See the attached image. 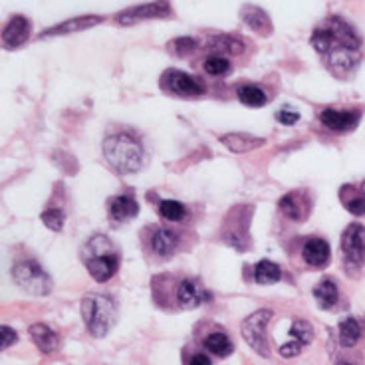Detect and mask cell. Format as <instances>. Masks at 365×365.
I'll list each match as a JSON object with an SVG mask.
<instances>
[{"label": "cell", "instance_id": "9a60e30c", "mask_svg": "<svg viewBox=\"0 0 365 365\" xmlns=\"http://www.w3.org/2000/svg\"><path fill=\"white\" fill-rule=\"evenodd\" d=\"M139 215V202L133 195H118L108 202V217L113 225H123Z\"/></svg>", "mask_w": 365, "mask_h": 365}, {"label": "cell", "instance_id": "f1b7e54d", "mask_svg": "<svg viewBox=\"0 0 365 365\" xmlns=\"http://www.w3.org/2000/svg\"><path fill=\"white\" fill-rule=\"evenodd\" d=\"M202 70L212 76V78H220V76H228L230 70H232V64L228 60L227 56L222 54H215L209 56L205 62H202Z\"/></svg>", "mask_w": 365, "mask_h": 365}, {"label": "cell", "instance_id": "5b68a950", "mask_svg": "<svg viewBox=\"0 0 365 365\" xmlns=\"http://www.w3.org/2000/svg\"><path fill=\"white\" fill-rule=\"evenodd\" d=\"M12 280L14 284L22 288L24 292L32 294V296H48L54 288V282L50 278V274L46 272L36 260H22L12 266Z\"/></svg>", "mask_w": 365, "mask_h": 365}, {"label": "cell", "instance_id": "d4e9b609", "mask_svg": "<svg viewBox=\"0 0 365 365\" xmlns=\"http://www.w3.org/2000/svg\"><path fill=\"white\" fill-rule=\"evenodd\" d=\"M202 344H205V349L209 354L217 357H228L235 351V346H232V341H230V338H228L225 331H212V334H209L205 338Z\"/></svg>", "mask_w": 365, "mask_h": 365}, {"label": "cell", "instance_id": "d590c367", "mask_svg": "<svg viewBox=\"0 0 365 365\" xmlns=\"http://www.w3.org/2000/svg\"><path fill=\"white\" fill-rule=\"evenodd\" d=\"M361 191L365 192V181H364V185H361Z\"/></svg>", "mask_w": 365, "mask_h": 365}, {"label": "cell", "instance_id": "8fae6325", "mask_svg": "<svg viewBox=\"0 0 365 365\" xmlns=\"http://www.w3.org/2000/svg\"><path fill=\"white\" fill-rule=\"evenodd\" d=\"M161 88L173 96H181V98H199L205 93V88L201 83L181 70H167L161 76Z\"/></svg>", "mask_w": 365, "mask_h": 365}, {"label": "cell", "instance_id": "7402d4cb", "mask_svg": "<svg viewBox=\"0 0 365 365\" xmlns=\"http://www.w3.org/2000/svg\"><path fill=\"white\" fill-rule=\"evenodd\" d=\"M339 201L344 205V209L349 210L351 215H357V217L365 215V192L359 187L344 185L339 189Z\"/></svg>", "mask_w": 365, "mask_h": 365}, {"label": "cell", "instance_id": "3957f363", "mask_svg": "<svg viewBox=\"0 0 365 365\" xmlns=\"http://www.w3.org/2000/svg\"><path fill=\"white\" fill-rule=\"evenodd\" d=\"M82 260L91 278L96 282L103 284L115 276L121 256H119L118 247L106 235H93L83 245Z\"/></svg>", "mask_w": 365, "mask_h": 365}, {"label": "cell", "instance_id": "277c9868", "mask_svg": "<svg viewBox=\"0 0 365 365\" xmlns=\"http://www.w3.org/2000/svg\"><path fill=\"white\" fill-rule=\"evenodd\" d=\"M119 316L118 300L108 294H91L82 300V318L93 338H106Z\"/></svg>", "mask_w": 365, "mask_h": 365}, {"label": "cell", "instance_id": "484cf974", "mask_svg": "<svg viewBox=\"0 0 365 365\" xmlns=\"http://www.w3.org/2000/svg\"><path fill=\"white\" fill-rule=\"evenodd\" d=\"M237 96L240 103H245L247 108H264L266 101H268V96L264 93V90L260 86H255V83L238 86Z\"/></svg>", "mask_w": 365, "mask_h": 365}, {"label": "cell", "instance_id": "ba28073f", "mask_svg": "<svg viewBox=\"0 0 365 365\" xmlns=\"http://www.w3.org/2000/svg\"><path fill=\"white\" fill-rule=\"evenodd\" d=\"M147 237V248L149 252L161 260H167L179 252V247H181V238L179 235L167 227H159V225H151V227L145 230Z\"/></svg>", "mask_w": 365, "mask_h": 365}, {"label": "cell", "instance_id": "4dcf8cb0", "mask_svg": "<svg viewBox=\"0 0 365 365\" xmlns=\"http://www.w3.org/2000/svg\"><path fill=\"white\" fill-rule=\"evenodd\" d=\"M42 222H44L50 230L60 232L66 225V215L60 209H46L44 212H42Z\"/></svg>", "mask_w": 365, "mask_h": 365}, {"label": "cell", "instance_id": "f546056e", "mask_svg": "<svg viewBox=\"0 0 365 365\" xmlns=\"http://www.w3.org/2000/svg\"><path fill=\"white\" fill-rule=\"evenodd\" d=\"M159 215L165 220H171V222H181L187 217V207L179 201H171V199H163L159 202Z\"/></svg>", "mask_w": 365, "mask_h": 365}, {"label": "cell", "instance_id": "1f68e13d", "mask_svg": "<svg viewBox=\"0 0 365 365\" xmlns=\"http://www.w3.org/2000/svg\"><path fill=\"white\" fill-rule=\"evenodd\" d=\"M197 48V40L195 38H177L169 44V50H173L179 58H185L187 54H191L192 50Z\"/></svg>", "mask_w": 365, "mask_h": 365}, {"label": "cell", "instance_id": "5bb4252c", "mask_svg": "<svg viewBox=\"0 0 365 365\" xmlns=\"http://www.w3.org/2000/svg\"><path fill=\"white\" fill-rule=\"evenodd\" d=\"M314 339V328L308 319H296L292 328L288 331V339L286 344L280 346V356L282 357H294L302 354L306 347L310 346Z\"/></svg>", "mask_w": 365, "mask_h": 365}, {"label": "cell", "instance_id": "52a82bcc", "mask_svg": "<svg viewBox=\"0 0 365 365\" xmlns=\"http://www.w3.org/2000/svg\"><path fill=\"white\" fill-rule=\"evenodd\" d=\"M274 312L270 308H260L255 314H250L245 322L240 334L248 346L255 349L260 357H270V341L266 339V328L272 319Z\"/></svg>", "mask_w": 365, "mask_h": 365}, {"label": "cell", "instance_id": "6da1fadb", "mask_svg": "<svg viewBox=\"0 0 365 365\" xmlns=\"http://www.w3.org/2000/svg\"><path fill=\"white\" fill-rule=\"evenodd\" d=\"M312 48L324 58V64L338 78H347L361 60V36L339 16H329L310 38Z\"/></svg>", "mask_w": 365, "mask_h": 365}, {"label": "cell", "instance_id": "44dd1931", "mask_svg": "<svg viewBox=\"0 0 365 365\" xmlns=\"http://www.w3.org/2000/svg\"><path fill=\"white\" fill-rule=\"evenodd\" d=\"M28 334L34 341V346L42 351V354H52L58 347V336L52 328H48L46 324H32L28 328Z\"/></svg>", "mask_w": 365, "mask_h": 365}, {"label": "cell", "instance_id": "7c38bea8", "mask_svg": "<svg viewBox=\"0 0 365 365\" xmlns=\"http://www.w3.org/2000/svg\"><path fill=\"white\" fill-rule=\"evenodd\" d=\"M175 298H177V304L181 306L182 310H195L201 304L210 300V294L207 292V288L202 286L199 278L187 276V278H182L181 282L177 284Z\"/></svg>", "mask_w": 365, "mask_h": 365}, {"label": "cell", "instance_id": "cb8c5ba5", "mask_svg": "<svg viewBox=\"0 0 365 365\" xmlns=\"http://www.w3.org/2000/svg\"><path fill=\"white\" fill-rule=\"evenodd\" d=\"M242 20L255 30L256 34H260V36L272 34V22H270V19H268V14H266L264 10L258 9V6H245V10H242Z\"/></svg>", "mask_w": 365, "mask_h": 365}, {"label": "cell", "instance_id": "4fadbf2b", "mask_svg": "<svg viewBox=\"0 0 365 365\" xmlns=\"http://www.w3.org/2000/svg\"><path fill=\"white\" fill-rule=\"evenodd\" d=\"M171 4L169 2H151V4H141V6H133V9L123 10L115 16V22L119 26H131L135 22L149 19H165L171 16Z\"/></svg>", "mask_w": 365, "mask_h": 365}, {"label": "cell", "instance_id": "836d02e7", "mask_svg": "<svg viewBox=\"0 0 365 365\" xmlns=\"http://www.w3.org/2000/svg\"><path fill=\"white\" fill-rule=\"evenodd\" d=\"M0 331H2V349H9L12 344H16V341H19V334L10 328V326H2Z\"/></svg>", "mask_w": 365, "mask_h": 365}, {"label": "cell", "instance_id": "ac0fdd59", "mask_svg": "<svg viewBox=\"0 0 365 365\" xmlns=\"http://www.w3.org/2000/svg\"><path fill=\"white\" fill-rule=\"evenodd\" d=\"M100 22H103V16H93V14H88V16H78V19H70L66 22H60L52 28H46L44 32H40V40L52 36H62V34H73V32H80V30H88L91 26H98Z\"/></svg>", "mask_w": 365, "mask_h": 365}, {"label": "cell", "instance_id": "e575fe53", "mask_svg": "<svg viewBox=\"0 0 365 365\" xmlns=\"http://www.w3.org/2000/svg\"><path fill=\"white\" fill-rule=\"evenodd\" d=\"M187 365H212L210 357H207L205 354H195V356L189 357Z\"/></svg>", "mask_w": 365, "mask_h": 365}, {"label": "cell", "instance_id": "8d00e7d4", "mask_svg": "<svg viewBox=\"0 0 365 365\" xmlns=\"http://www.w3.org/2000/svg\"><path fill=\"white\" fill-rule=\"evenodd\" d=\"M338 365H351V364H346V361H341V364H338Z\"/></svg>", "mask_w": 365, "mask_h": 365}, {"label": "cell", "instance_id": "603a6c76", "mask_svg": "<svg viewBox=\"0 0 365 365\" xmlns=\"http://www.w3.org/2000/svg\"><path fill=\"white\" fill-rule=\"evenodd\" d=\"M314 298H316L322 310H331L339 300L338 284L334 282L331 278H324L322 282L314 286Z\"/></svg>", "mask_w": 365, "mask_h": 365}, {"label": "cell", "instance_id": "8992f818", "mask_svg": "<svg viewBox=\"0 0 365 365\" xmlns=\"http://www.w3.org/2000/svg\"><path fill=\"white\" fill-rule=\"evenodd\" d=\"M255 209L250 205H240L235 207L227 215V219L222 222V240L228 247L237 248L240 252H245L250 248V220H252Z\"/></svg>", "mask_w": 365, "mask_h": 365}, {"label": "cell", "instance_id": "e0dca14e", "mask_svg": "<svg viewBox=\"0 0 365 365\" xmlns=\"http://www.w3.org/2000/svg\"><path fill=\"white\" fill-rule=\"evenodd\" d=\"M302 258L312 268H326L329 264V258H331L328 240L318 237L308 238L304 242V248H302Z\"/></svg>", "mask_w": 365, "mask_h": 365}, {"label": "cell", "instance_id": "7a4b0ae2", "mask_svg": "<svg viewBox=\"0 0 365 365\" xmlns=\"http://www.w3.org/2000/svg\"><path fill=\"white\" fill-rule=\"evenodd\" d=\"M103 155L106 161L119 175L137 173L145 165V147L128 131L111 133L103 139Z\"/></svg>", "mask_w": 365, "mask_h": 365}, {"label": "cell", "instance_id": "d6986e66", "mask_svg": "<svg viewBox=\"0 0 365 365\" xmlns=\"http://www.w3.org/2000/svg\"><path fill=\"white\" fill-rule=\"evenodd\" d=\"M359 119H361L359 111L324 110L319 113V121L331 131H351L357 128Z\"/></svg>", "mask_w": 365, "mask_h": 365}, {"label": "cell", "instance_id": "83f0119b", "mask_svg": "<svg viewBox=\"0 0 365 365\" xmlns=\"http://www.w3.org/2000/svg\"><path fill=\"white\" fill-rule=\"evenodd\" d=\"M282 278L280 266L272 260H260L255 268V282L258 284H276Z\"/></svg>", "mask_w": 365, "mask_h": 365}, {"label": "cell", "instance_id": "9c48e42d", "mask_svg": "<svg viewBox=\"0 0 365 365\" xmlns=\"http://www.w3.org/2000/svg\"><path fill=\"white\" fill-rule=\"evenodd\" d=\"M341 255L346 264L364 266L365 264V227L354 222L341 235Z\"/></svg>", "mask_w": 365, "mask_h": 365}, {"label": "cell", "instance_id": "2e32d148", "mask_svg": "<svg viewBox=\"0 0 365 365\" xmlns=\"http://www.w3.org/2000/svg\"><path fill=\"white\" fill-rule=\"evenodd\" d=\"M30 30L32 24L26 16H12L9 24L2 30V46L4 50H16L30 38Z\"/></svg>", "mask_w": 365, "mask_h": 365}, {"label": "cell", "instance_id": "ffe728a7", "mask_svg": "<svg viewBox=\"0 0 365 365\" xmlns=\"http://www.w3.org/2000/svg\"><path fill=\"white\" fill-rule=\"evenodd\" d=\"M220 143L227 145L232 153H248V151H255L256 147L264 145L266 139L248 135V133H227L220 137Z\"/></svg>", "mask_w": 365, "mask_h": 365}, {"label": "cell", "instance_id": "30bf717a", "mask_svg": "<svg viewBox=\"0 0 365 365\" xmlns=\"http://www.w3.org/2000/svg\"><path fill=\"white\" fill-rule=\"evenodd\" d=\"M312 195L306 189H296L284 195L278 201V209L292 222H306L312 212Z\"/></svg>", "mask_w": 365, "mask_h": 365}, {"label": "cell", "instance_id": "4316f807", "mask_svg": "<svg viewBox=\"0 0 365 365\" xmlns=\"http://www.w3.org/2000/svg\"><path fill=\"white\" fill-rule=\"evenodd\" d=\"M361 338V326L356 318H346L339 322V344L344 347H354Z\"/></svg>", "mask_w": 365, "mask_h": 365}, {"label": "cell", "instance_id": "d6a6232c", "mask_svg": "<svg viewBox=\"0 0 365 365\" xmlns=\"http://www.w3.org/2000/svg\"><path fill=\"white\" fill-rule=\"evenodd\" d=\"M276 119H278V123H282V125H296L298 119H300V113L290 110V108H284V110L276 111Z\"/></svg>", "mask_w": 365, "mask_h": 365}]
</instances>
